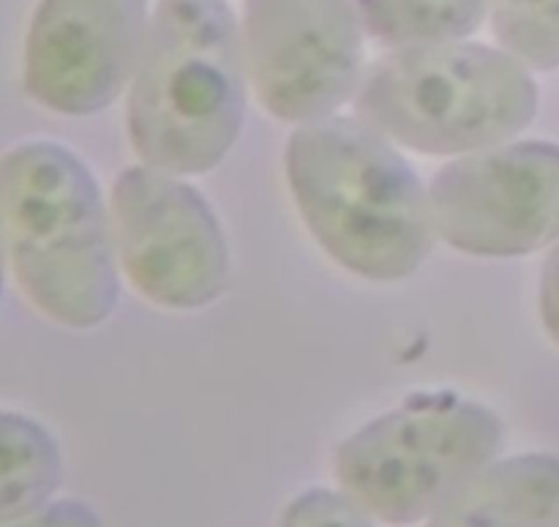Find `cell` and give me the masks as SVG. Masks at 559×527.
Here are the masks:
<instances>
[{
    "label": "cell",
    "instance_id": "cell-1",
    "mask_svg": "<svg viewBox=\"0 0 559 527\" xmlns=\"http://www.w3.org/2000/svg\"><path fill=\"white\" fill-rule=\"evenodd\" d=\"M300 219L342 268L371 279L413 277L431 249L429 191L385 134L360 118L304 124L287 142Z\"/></svg>",
    "mask_w": 559,
    "mask_h": 527
},
{
    "label": "cell",
    "instance_id": "cell-2",
    "mask_svg": "<svg viewBox=\"0 0 559 527\" xmlns=\"http://www.w3.org/2000/svg\"><path fill=\"white\" fill-rule=\"evenodd\" d=\"M0 235L16 284L47 320L87 331L112 317V219L74 151L33 140L0 156Z\"/></svg>",
    "mask_w": 559,
    "mask_h": 527
},
{
    "label": "cell",
    "instance_id": "cell-3",
    "mask_svg": "<svg viewBox=\"0 0 559 527\" xmlns=\"http://www.w3.org/2000/svg\"><path fill=\"white\" fill-rule=\"evenodd\" d=\"M243 38L227 0H158L129 87V137L147 167L202 175L246 118Z\"/></svg>",
    "mask_w": 559,
    "mask_h": 527
},
{
    "label": "cell",
    "instance_id": "cell-4",
    "mask_svg": "<svg viewBox=\"0 0 559 527\" xmlns=\"http://www.w3.org/2000/svg\"><path fill=\"white\" fill-rule=\"evenodd\" d=\"M355 113L426 156L506 145L533 124L538 85L511 52L473 42L396 49L366 71Z\"/></svg>",
    "mask_w": 559,
    "mask_h": 527
},
{
    "label": "cell",
    "instance_id": "cell-5",
    "mask_svg": "<svg viewBox=\"0 0 559 527\" xmlns=\"http://www.w3.org/2000/svg\"><path fill=\"white\" fill-rule=\"evenodd\" d=\"M502 421L451 391L415 394L338 446L336 479L371 519L413 525L440 512L502 448Z\"/></svg>",
    "mask_w": 559,
    "mask_h": 527
},
{
    "label": "cell",
    "instance_id": "cell-6",
    "mask_svg": "<svg viewBox=\"0 0 559 527\" xmlns=\"http://www.w3.org/2000/svg\"><path fill=\"white\" fill-rule=\"evenodd\" d=\"M118 260L136 293L164 309H202L227 290L229 249L194 186L156 167H129L109 200Z\"/></svg>",
    "mask_w": 559,
    "mask_h": 527
},
{
    "label": "cell",
    "instance_id": "cell-7",
    "mask_svg": "<svg viewBox=\"0 0 559 527\" xmlns=\"http://www.w3.org/2000/svg\"><path fill=\"white\" fill-rule=\"evenodd\" d=\"M240 38L251 87L287 124L331 118L364 82L353 0H243Z\"/></svg>",
    "mask_w": 559,
    "mask_h": 527
},
{
    "label": "cell",
    "instance_id": "cell-8",
    "mask_svg": "<svg viewBox=\"0 0 559 527\" xmlns=\"http://www.w3.org/2000/svg\"><path fill=\"white\" fill-rule=\"evenodd\" d=\"M435 233L473 257H524L559 238V145L513 142L445 164L429 189Z\"/></svg>",
    "mask_w": 559,
    "mask_h": 527
},
{
    "label": "cell",
    "instance_id": "cell-9",
    "mask_svg": "<svg viewBox=\"0 0 559 527\" xmlns=\"http://www.w3.org/2000/svg\"><path fill=\"white\" fill-rule=\"evenodd\" d=\"M147 25V0H41L25 42L27 96L71 118L102 113L134 77Z\"/></svg>",
    "mask_w": 559,
    "mask_h": 527
},
{
    "label": "cell",
    "instance_id": "cell-10",
    "mask_svg": "<svg viewBox=\"0 0 559 527\" xmlns=\"http://www.w3.org/2000/svg\"><path fill=\"white\" fill-rule=\"evenodd\" d=\"M426 527H559V459L522 454L491 462Z\"/></svg>",
    "mask_w": 559,
    "mask_h": 527
},
{
    "label": "cell",
    "instance_id": "cell-11",
    "mask_svg": "<svg viewBox=\"0 0 559 527\" xmlns=\"http://www.w3.org/2000/svg\"><path fill=\"white\" fill-rule=\"evenodd\" d=\"M63 481V454L36 419L0 410V527L47 506Z\"/></svg>",
    "mask_w": 559,
    "mask_h": 527
},
{
    "label": "cell",
    "instance_id": "cell-12",
    "mask_svg": "<svg viewBox=\"0 0 559 527\" xmlns=\"http://www.w3.org/2000/svg\"><path fill=\"white\" fill-rule=\"evenodd\" d=\"M360 25L393 49L431 47L473 36L491 0H353Z\"/></svg>",
    "mask_w": 559,
    "mask_h": 527
},
{
    "label": "cell",
    "instance_id": "cell-13",
    "mask_svg": "<svg viewBox=\"0 0 559 527\" xmlns=\"http://www.w3.org/2000/svg\"><path fill=\"white\" fill-rule=\"evenodd\" d=\"M495 36L524 66H559V0H491Z\"/></svg>",
    "mask_w": 559,
    "mask_h": 527
},
{
    "label": "cell",
    "instance_id": "cell-14",
    "mask_svg": "<svg viewBox=\"0 0 559 527\" xmlns=\"http://www.w3.org/2000/svg\"><path fill=\"white\" fill-rule=\"evenodd\" d=\"M278 527H374L364 508L355 506L344 492L309 490L295 497L282 514Z\"/></svg>",
    "mask_w": 559,
    "mask_h": 527
},
{
    "label": "cell",
    "instance_id": "cell-15",
    "mask_svg": "<svg viewBox=\"0 0 559 527\" xmlns=\"http://www.w3.org/2000/svg\"><path fill=\"white\" fill-rule=\"evenodd\" d=\"M3 527H104L102 517L82 501H55Z\"/></svg>",
    "mask_w": 559,
    "mask_h": 527
},
{
    "label": "cell",
    "instance_id": "cell-16",
    "mask_svg": "<svg viewBox=\"0 0 559 527\" xmlns=\"http://www.w3.org/2000/svg\"><path fill=\"white\" fill-rule=\"evenodd\" d=\"M538 306L546 331L559 344V246L551 251L544 266V273H540Z\"/></svg>",
    "mask_w": 559,
    "mask_h": 527
},
{
    "label": "cell",
    "instance_id": "cell-17",
    "mask_svg": "<svg viewBox=\"0 0 559 527\" xmlns=\"http://www.w3.org/2000/svg\"><path fill=\"white\" fill-rule=\"evenodd\" d=\"M3 235H0V295H3Z\"/></svg>",
    "mask_w": 559,
    "mask_h": 527
}]
</instances>
